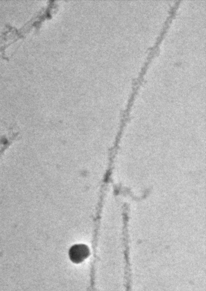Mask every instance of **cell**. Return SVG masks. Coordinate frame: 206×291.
<instances>
[{
	"instance_id": "1",
	"label": "cell",
	"mask_w": 206,
	"mask_h": 291,
	"mask_svg": "<svg viewBox=\"0 0 206 291\" xmlns=\"http://www.w3.org/2000/svg\"><path fill=\"white\" fill-rule=\"evenodd\" d=\"M90 254L88 246L84 244H76L72 246L68 251L70 260L75 264H80L88 258Z\"/></svg>"
}]
</instances>
